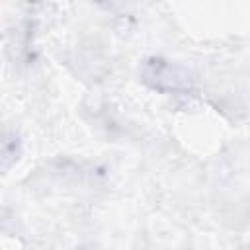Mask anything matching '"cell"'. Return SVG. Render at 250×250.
<instances>
[{"label":"cell","mask_w":250,"mask_h":250,"mask_svg":"<svg viewBox=\"0 0 250 250\" xmlns=\"http://www.w3.org/2000/svg\"><path fill=\"white\" fill-rule=\"evenodd\" d=\"M143 76L152 88L160 92H184L189 88V74L182 66L162 59L146 61L143 68Z\"/></svg>","instance_id":"1"}]
</instances>
